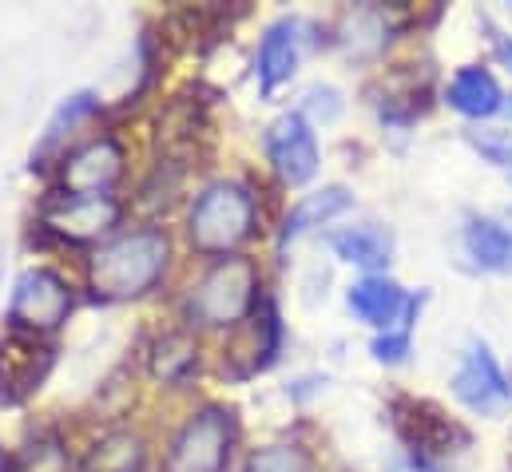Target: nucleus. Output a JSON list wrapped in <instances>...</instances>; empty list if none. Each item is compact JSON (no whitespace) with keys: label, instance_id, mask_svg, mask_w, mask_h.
Segmentation results:
<instances>
[{"label":"nucleus","instance_id":"f257e3e1","mask_svg":"<svg viewBox=\"0 0 512 472\" xmlns=\"http://www.w3.org/2000/svg\"><path fill=\"white\" fill-rule=\"evenodd\" d=\"M171 262V238L155 227L128 231L96 246L88 258V290L100 302H135L159 286Z\"/></svg>","mask_w":512,"mask_h":472},{"label":"nucleus","instance_id":"f03ea898","mask_svg":"<svg viewBox=\"0 0 512 472\" xmlns=\"http://www.w3.org/2000/svg\"><path fill=\"white\" fill-rule=\"evenodd\" d=\"M258 266L243 254L219 258L187 294V322L207 326V330H227L247 322L258 310Z\"/></svg>","mask_w":512,"mask_h":472},{"label":"nucleus","instance_id":"7ed1b4c3","mask_svg":"<svg viewBox=\"0 0 512 472\" xmlns=\"http://www.w3.org/2000/svg\"><path fill=\"white\" fill-rule=\"evenodd\" d=\"M258 227V203L243 183L219 179L199 191L191 215H187V238L199 254H235Z\"/></svg>","mask_w":512,"mask_h":472},{"label":"nucleus","instance_id":"20e7f679","mask_svg":"<svg viewBox=\"0 0 512 472\" xmlns=\"http://www.w3.org/2000/svg\"><path fill=\"white\" fill-rule=\"evenodd\" d=\"M235 441H239L235 413L223 405H203L175 433L163 472H227Z\"/></svg>","mask_w":512,"mask_h":472},{"label":"nucleus","instance_id":"39448f33","mask_svg":"<svg viewBox=\"0 0 512 472\" xmlns=\"http://www.w3.org/2000/svg\"><path fill=\"white\" fill-rule=\"evenodd\" d=\"M76 298L68 290V282L44 266H32L16 278L12 298H8V326L12 330H28V334H52L68 322Z\"/></svg>","mask_w":512,"mask_h":472},{"label":"nucleus","instance_id":"423d86ee","mask_svg":"<svg viewBox=\"0 0 512 472\" xmlns=\"http://www.w3.org/2000/svg\"><path fill=\"white\" fill-rule=\"evenodd\" d=\"M124 219V207L112 195H52L40 211L44 231L68 242H100Z\"/></svg>","mask_w":512,"mask_h":472},{"label":"nucleus","instance_id":"0eeeda50","mask_svg":"<svg viewBox=\"0 0 512 472\" xmlns=\"http://www.w3.org/2000/svg\"><path fill=\"white\" fill-rule=\"evenodd\" d=\"M449 385H453V397L469 413H481V417H493L505 405H512V381L505 377V369L497 365V357L485 342H469Z\"/></svg>","mask_w":512,"mask_h":472},{"label":"nucleus","instance_id":"6e6552de","mask_svg":"<svg viewBox=\"0 0 512 472\" xmlns=\"http://www.w3.org/2000/svg\"><path fill=\"white\" fill-rule=\"evenodd\" d=\"M124 147L112 135L88 139L72 155L60 159V195H112V187L124 179Z\"/></svg>","mask_w":512,"mask_h":472},{"label":"nucleus","instance_id":"1a4fd4ad","mask_svg":"<svg viewBox=\"0 0 512 472\" xmlns=\"http://www.w3.org/2000/svg\"><path fill=\"white\" fill-rule=\"evenodd\" d=\"M266 155L282 183L302 187L318 175V139L302 112H286L266 127Z\"/></svg>","mask_w":512,"mask_h":472},{"label":"nucleus","instance_id":"9d476101","mask_svg":"<svg viewBox=\"0 0 512 472\" xmlns=\"http://www.w3.org/2000/svg\"><path fill=\"white\" fill-rule=\"evenodd\" d=\"M48 369H52V346H44L40 334L8 330L0 338V401L8 405L24 401L44 385Z\"/></svg>","mask_w":512,"mask_h":472},{"label":"nucleus","instance_id":"9b49d317","mask_svg":"<svg viewBox=\"0 0 512 472\" xmlns=\"http://www.w3.org/2000/svg\"><path fill=\"white\" fill-rule=\"evenodd\" d=\"M346 302H350V310H354L358 322H366V326H374L382 334H389V330H409V322L417 318V306H421V298H405V290L393 278H378V274L354 282L350 294H346Z\"/></svg>","mask_w":512,"mask_h":472},{"label":"nucleus","instance_id":"f8f14e48","mask_svg":"<svg viewBox=\"0 0 512 472\" xmlns=\"http://www.w3.org/2000/svg\"><path fill=\"white\" fill-rule=\"evenodd\" d=\"M302 48H306V36H302V24L298 20H274L266 32H262V44H258V88L266 96H274L282 84L294 80L298 72V60H302Z\"/></svg>","mask_w":512,"mask_h":472},{"label":"nucleus","instance_id":"ddd939ff","mask_svg":"<svg viewBox=\"0 0 512 472\" xmlns=\"http://www.w3.org/2000/svg\"><path fill=\"white\" fill-rule=\"evenodd\" d=\"M397 433L409 445V453L417 457V465H425V457L453 453V437H457V429L433 405H421V401H401L397 405Z\"/></svg>","mask_w":512,"mask_h":472},{"label":"nucleus","instance_id":"4468645a","mask_svg":"<svg viewBox=\"0 0 512 472\" xmlns=\"http://www.w3.org/2000/svg\"><path fill=\"white\" fill-rule=\"evenodd\" d=\"M330 250L342 258V262H350V266H358V270H370V274H378L389 266V258H393V235L378 227V223H362V227H342V231H330Z\"/></svg>","mask_w":512,"mask_h":472},{"label":"nucleus","instance_id":"2eb2a0df","mask_svg":"<svg viewBox=\"0 0 512 472\" xmlns=\"http://www.w3.org/2000/svg\"><path fill=\"white\" fill-rule=\"evenodd\" d=\"M445 104L469 119H489L505 108V92L485 68H461L445 88Z\"/></svg>","mask_w":512,"mask_h":472},{"label":"nucleus","instance_id":"dca6fc26","mask_svg":"<svg viewBox=\"0 0 512 472\" xmlns=\"http://www.w3.org/2000/svg\"><path fill=\"white\" fill-rule=\"evenodd\" d=\"M350 207H354V195H350L346 187H338V183H334V187H322V191H314V195H306V199L286 215V223H282V231H278V250H286L290 242H298L306 231L330 223L334 215H342V211H350Z\"/></svg>","mask_w":512,"mask_h":472},{"label":"nucleus","instance_id":"f3484780","mask_svg":"<svg viewBox=\"0 0 512 472\" xmlns=\"http://www.w3.org/2000/svg\"><path fill=\"white\" fill-rule=\"evenodd\" d=\"M80 472H147V441L131 429L104 433L80 461Z\"/></svg>","mask_w":512,"mask_h":472},{"label":"nucleus","instance_id":"a211bd4d","mask_svg":"<svg viewBox=\"0 0 512 472\" xmlns=\"http://www.w3.org/2000/svg\"><path fill=\"white\" fill-rule=\"evenodd\" d=\"M461 246L481 270H509L512 266V235L509 227H501L497 219L473 215L461 231Z\"/></svg>","mask_w":512,"mask_h":472},{"label":"nucleus","instance_id":"6ab92c4d","mask_svg":"<svg viewBox=\"0 0 512 472\" xmlns=\"http://www.w3.org/2000/svg\"><path fill=\"white\" fill-rule=\"evenodd\" d=\"M151 373L163 385H183L191 373H199V342L187 330L163 334L151 346Z\"/></svg>","mask_w":512,"mask_h":472},{"label":"nucleus","instance_id":"aec40b11","mask_svg":"<svg viewBox=\"0 0 512 472\" xmlns=\"http://www.w3.org/2000/svg\"><path fill=\"white\" fill-rule=\"evenodd\" d=\"M342 44L350 56L370 60L389 44V20L382 8H354L346 12V28H342Z\"/></svg>","mask_w":512,"mask_h":472},{"label":"nucleus","instance_id":"412c9836","mask_svg":"<svg viewBox=\"0 0 512 472\" xmlns=\"http://www.w3.org/2000/svg\"><path fill=\"white\" fill-rule=\"evenodd\" d=\"M16 472H72L68 445H64L56 433H36V437L20 449Z\"/></svg>","mask_w":512,"mask_h":472},{"label":"nucleus","instance_id":"4be33fe9","mask_svg":"<svg viewBox=\"0 0 512 472\" xmlns=\"http://www.w3.org/2000/svg\"><path fill=\"white\" fill-rule=\"evenodd\" d=\"M243 472H318V465L302 445H266L247 457Z\"/></svg>","mask_w":512,"mask_h":472},{"label":"nucleus","instance_id":"5701e85b","mask_svg":"<svg viewBox=\"0 0 512 472\" xmlns=\"http://www.w3.org/2000/svg\"><path fill=\"white\" fill-rule=\"evenodd\" d=\"M100 108V100H96V92H72L56 112L48 119V131H44V143H40V151H48V147H56L76 123H84V119L92 116Z\"/></svg>","mask_w":512,"mask_h":472},{"label":"nucleus","instance_id":"b1692460","mask_svg":"<svg viewBox=\"0 0 512 472\" xmlns=\"http://www.w3.org/2000/svg\"><path fill=\"white\" fill-rule=\"evenodd\" d=\"M465 139L481 159H489L497 171H505L512 183V131H493V127L481 131V127H473V131H465Z\"/></svg>","mask_w":512,"mask_h":472},{"label":"nucleus","instance_id":"393cba45","mask_svg":"<svg viewBox=\"0 0 512 472\" xmlns=\"http://www.w3.org/2000/svg\"><path fill=\"white\" fill-rule=\"evenodd\" d=\"M342 92L338 88H330V84H318V88H310L306 96H302V116H306V123L314 119V123H334V119L342 116Z\"/></svg>","mask_w":512,"mask_h":472},{"label":"nucleus","instance_id":"a878e982","mask_svg":"<svg viewBox=\"0 0 512 472\" xmlns=\"http://www.w3.org/2000/svg\"><path fill=\"white\" fill-rule=\"evenodd\" d=\"M370 350H374V357H378L382 365H401V361L409 357V330H389V334H378Z\"/></svg>","mask_w":512,"mask_h":472},{"label":"nucleus","instance_id":"bb28decb","mask_svg":"<svg viewBox=\"0 0 512 472\" xmlns=\"http://www.w3.org/2000/svg\"><path fill=\"white\" fill-rule=\"evenodd\" d=\"M493 48H497V56L512 68V36H505V32H497V28H493Z\"/></svg>","mask_w":512,"mask_h":472},{"label":"nucleus","instance_id":"cd10ccee","mask_svg":"<svg viewBox=\"0 0 512 472\" xmlns=\"http://www.w3.org/2000/svg\"><path fill=\"white\" fill-rule=\"evenodd\" d=\"M0 472H16L12 465H8V461H4V453H0Z\"/></svg>","mask_w":512,"mask_h":472},{"label":"nucleus","instance_id":"c85d7f7f","mask_svg":"<svg viewBox=\"0 0 512 472\" xmlns=\"http://www.w3.org/2000/svg\"><path fill=\"white\" fill-rule=\"evenodd\" d=\"M501 112H509V119H512V96H505V108Z\"/></svg>","mask_w":512,"mask_h":472},{"label":"nucleus","instance_id":"c756f323","mask_svg":"<svg viewBox=\"0 0 512 472\" xmlns=\"http://www.w3.org/2000/svg\"><path fill=\"white\" fill-rule=\"evenodd\" d=\"M505 223H509V235H512V207L505 211Z\"/></svg>","mask_w":512,"mask_h":472}]
</instances>
